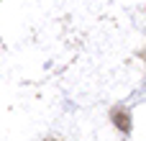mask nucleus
<instances>
[{
    "instance_id": "obj_1",
    "label": "nucleus",
    "mask_w": 146,
    "mask_h": 141,
    "mask_svg": "<svg viewBox=\"0 0 146 141\" xmlns=\"http://www.w3.org/2000/svg\"><path fill=\"white\" fill-rule=\"evenodd\" d=\"M113 123H115L123 134L131 131V121H128V113H126V110H113Z\"/></svg>"
}]
</instances>
